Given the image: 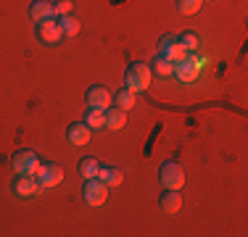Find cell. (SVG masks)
<instances>
[{"label": "cell", "mask_w": 248, "mask_h": 237, "mask_svg": "<svg viewBox=\"0 0 248 237\" xmlns=\"http://www.w3.org/2000/svg\"><path fill=\"white\" fill-rule=\"evenodd\" d=\"M40 158H37V153L34 150H19L14 156V171L16 174H37V169H40Z\"/></svg>", "instance_id": "277c9868"}, {"label": "cell", "mask_w": 248, "mask_h": 237, "mask_svg": "<svg viewBox=\"0 0 248 237\" xmlns=\"http://www.w3.org/2000/svg\"><path fill=\"white\" fill-rule=\"evenodd\" d=\"M69 14H72V0H58V3H53V16L56 19L69 16Z\"/></svg>", "instance_id": "603a6c76"}, {"label": "cell", "mask_w": 248, "mask_h": 237, "mask_svg": "<svg viewBox=\"0 0 248 237\" xmlns=\"http://www.w3.org/2000/svg\"><path fill=\"white\" fill-rule=\"evenodd\" d=\"M198 71H201V69L193 63V58L187 56V58H182V61H177L174 66H172V76H177V79L185 82V85H190V82H196Z\"/></svg>", "instance_id": "30bf717a"}, {"label": "cell", "mask_w": 248, "mask_h": 237, "mask_svg": "<svg viewBox=\"0 0 248 237\" xmlns=\"http://www.w3.org/2000/svg\"><path fill=\"white\" fill-rule=\"evenodd\" d=\"M158 182H161L164 190H182V185H185V171H182V166L177 161H167L161 166V171H158Z\"/></svg>", "instance_id": "7a4b0ae2"}, {"label": "cell", "mask_w": 248, "mask_h": 237, "mask_svg": "<svg viewBox=\"0 0 248 237\" xmlns=\"http://www.w3.org/2000/svg\"><path fill=\"white\" fill-rule=\"evenodd\" d=\"M98 179L103 182V185H108V187H119L122 179H124V174H122V169H116V166H100V169H98Z\"/></svg>", "instance_id": "5bb4252c"}, {"label": "cell", "mask_w": 248, "mask_h": 237, "mask_svg": "<svg viewBox=\"0 0 248 237\" xmlns=\"http://www.w3.org/2000/svg\"><path fill=\"white\" fill-rule=\"evenodd\" d=\"M40 182H37V177L34 174H19L16 177V182H14V193L19 195V198H32V195H37L40 193Z\"/></svg>", "instance_id": "ba28073f"}, {"label": "cell", "mask_w": 248, "mask_h": 237, "mask_svg": "<svg viewBox=\"0 0 248 237\" xmlns=\"http://www.w3.org/2000/svg\"><path fill=\"white\" fill-rule=\"evenodd\" d=\"M148 66H151V71L156 76H164V79H167V76H172V66H174V63L167 61L164 56H156V58H153V63H148Z\"/></svg>", "instance_id": "ac0fdd59"}, {"label": "cell", "mask_w": 248, "mask_h": 237, "mask_svg": "<svg viewBox=\"0 0 248 237\" xmlns=\"http://www.w3.org/2000/svg\"><path fill=\"white\" fill-rule=\"evenodd\" d=\"M201 5H203V0H177V11L182 16H196L201 11Z\"/></svg>", "instance_id": "44dd1931"}, {"label": "cell", "mask_w": 248, "mask_h": 237, "mask_svg": "<svg viewBox=\"0 0 248 237\" xmlns=\"http://www.w3.org/2000/svg\"><path fill=\"white\" fill-rule=\"evenodd\" d=\"M37 182H40V187H56V185H61V179H63V169L58 163H40V169H37Z\"/></svg>", "instance_id": "5b68a950"}, {"label": "cell", "mask_w": 248, "mask_h": 237, "mask_svg": "<svg viewBox=\"0 0 248 237\" xmlns=\"http://www.w3.org/2000/svg\"><path fill=\"white\" fill-rule=\"evenodd\" d=\"M161 211L164 213H177L182 208V195H180V190H164V195H161Z\"/></svg>", "instance_id": "4fadbf2b"}, {"label": "cell", "mask_w": 248, "mask_h": 237, "mask_svg": "<svg viewBox=\"0 0 248 237\" xmlns=\"http://www.w3.org/2000/svg\"><path fill=\"white\" fill-rule=\"evenodd\" d=\"M103 116H106V129H122V127H127V111H122V108H116V105H108V108L103 111Z\"/></svg>", "instance_id": "7c38bea8"}, {"label": "cell", "mask_w": 248, "mask_h": 237, "mask_svg": "<svg viewBox=\"0 0 248 237\" xmlns=\"http://www.w3.org/2000/svg\"><path fill=\"white\" fill-rule=\"evenodd\" d=\"M85 124H87L90 129H106V116H103V111H98V108H87Z\"/></svg>", "instance_id": "ffe728a7"}, {"label": "cell", "mask_w": 248, "mask_h": 237, "mask_svg": "<svg viewBox=\"0 0 248 237\" xmlns=\"http://www.w3.org/2000/svg\"><path fill=\"white\" fill-rule=\"evenodd\" d=\"M158 56H164L167 61L177 63V61H182V58H187V50L182 47L180 37H164L161 47H158Z\"/></svg>", "instance_id": "52a82bcc"}, {"label": "cell", "mask_w": 248, "mask_h": 237, "mask_svg": "<svg viewBox=\"0 0 248 237\" xmlns=\"http://www.w3.org/2000/svg\"><path fill=\"white\" fill-rule=\"evenodd\" d=\"M29 16H32V21L50 19V16H53V3H50V0H34L32 8H29Z\"/></svg>", "instance_id": "2e32d148"}, {"label": "cell", "mask_w": 248, "mask_h": 237, "mask_svg": "<svg viewBox=\"0 0 248 237\" xmlns=\"http://www.w3.org/2000/svg\"><path fill=\"white\" fill-rule=\"evenodd\" d=\"M111 105H116V108H122V111L135 108V105H138V92H132L129 87H122V90L114 95V103Z\"/></svg>", "instance_id": "9a60e30c"}, {"label": "cell", "mask_w": 248, "mask_h": 237, "mask_svg": "<svg viewBox=\"0 0 248 237\" xmlns=\"http://www.w3.org/2000/svg\"><path fill=\"white\" fill-rule=\"evenodd\" d=\"M77 169H79L82 179H95V177H98V169H100V163H98V158H82Z\"/></svg>", "instance_id": "e0dca14e"}, {"label": "cell", "mask_w": 248, "mask_h": 237, "mask_svg": "<svg viewBox=\"0 0 248 237\" xmlns=\"http://www.w3.org/2000/svg\"><path fill=\"white\" fill-rule=\"evenodd\" d=\"M58 27H61V34H63V37H77V34H79V21H77L72 14H69V16H61V19H58Z\"/></svg>", "instance_id": "d6986e66"}, {"label": "cell", "mask_w": 248, "mask_h": 237, "mask_svg": "<svg viewBox=\"0 0 248 237\" xmlns=\"http://www.w3.org/2000/svg\"><path fill=\"white\" fill-rule=\"evenodd\" d=\"M93 137V129L87 127L85 121H74V124H69V129H66V140L72 142V145H87Z\"/></svg>", "instance_id": "8fae6325"}, {"label": "cell", "mask_w": 248, "mask_h": 237, "mask_svg": "<svg viewBox=\"0 0 248 237\" xmlns=\"http://www.w3.org/2000/svg\"><path fill=\"white\" fill-rule=\"evenodd\" d=\"M151 82H153V71H151L148 63H143V61L129 63L127 71H124V87H129L132 92L148 90Z\"/></svg>", "instance_id": "6da1fadb"}, {"label": "cell", "mask_w": 248, "mask_h": 237, "mask_svg": "<svg viewBox=\"0 0 248 237\" xmlns=\"http://www.w3.org/2000/svg\"><path fill=\"white\" fill-rule=\"evenodd\" d=\"M37 37L43 40L45 45H56V43H61L63 34H61V27H58V19H56V16L37 21Z\"/></svg>", "instance_id": "8992f818"}, {"label": "cell", "mask_w": 248, "mask_h": 237, "mask_svg": "<svg viewBox=\"0 0 248 237\" xmlns=\"http://www.w3.org/2000/svg\"><path fill=\"white\" fill-rule=\"evenodd\" d=\"M180 43H182V47L187 50V56L198 53V47H201V43H198V34H196V32H185V34L180 37Z\"/></svg>", "instance_id": "7402d4cb"}, {"label": "cell", "mask_w": 248, "mask_h": 237, "mask_svg": "<svg viewBox=\"0 0 248 237\" xmlns=\"http://www.w3.org/2000/svg\"><path fill=\"white\" fill-rule=\"evenodd\" d=\"M111 103H114V95H111L108 90H106V87H100V85H93L90 90H87V105H90V108L106 111Z\"/></svg>", "instance_id": "9c48e42d"}, {"label": "cell", "mask_w": 248, "mask_h": 237, "mask_svg": "<svg viewBox=\"0 0 248 237\" xmlns=\"http://www.w3.org/2000/svg\"><path fill=\"white\" fill-rule=\"evenodd\" d=\"M203 3H206V0H203Z\"/></svg>", "instance_id": "cb8c5ba5"}, {"label": "cell", "mask_w": 248, "mask_h": 237, "mask_svg": "<svg viewBox=\"0 0 248 237\" xmlns=\"http://www.w3.org/2000/svg\"><path fill=\"white\" fill-rule=\"evenodd\" d=\"M82 198H85L87 206L98 208V206H103L106 200H108V185H103L98 177H95V179H85V187H82Z\"/></svg>", "instance_id": "3957f363"}]
</instances>
